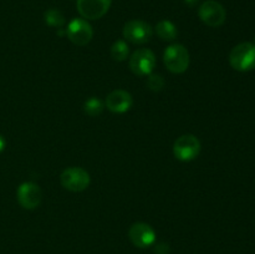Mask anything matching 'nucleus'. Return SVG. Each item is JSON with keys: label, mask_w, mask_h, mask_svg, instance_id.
<instances>
[{"label": "nucleus", "mask_w": 255, "mask_h": 254, "mask_svg": "<svg viewBox=\"0 0 255 254\" xmlns=\"http://www.w3.org/2000/svg\"><path fill=\"white\" fill-rule=\"evenodd\" d=\"M122 34L126 41L131 44L142 45L151 40L153 35V30L149 24L142 20H129L125 24Z\"/></svg>", "instance_id": "39448f33"}, {"label": "nucleus", "mask_w": 255, "mask_h": 254, "mask_svg": "<svg viewBox=\"0 0 255 254\" xmlns=\"http://www.w3.org/2000/svg\"><path fill=\"white\" fill-rule=\"evenodd\" d=\"M184 2H186L187 5H189V6H196L199 2V0H184Z\"/></svg>", "instance_id": "6ab92c4d"}, {"label": "nucleus", "mask_w": 255, "mask_h": 254, "mask_svg": "<svg viewBox=\"0 0 255 254\" xmlns=\"http://www.w3.org/2000/svg\"><path fill=\"white\" fill-rule=\"evenodd\" d=\"M105 105L97 97H90L89 100H86L84 104V111L85 114L89 115L91 117H96L99 115H101V112L104 111Z\"/></svg>", "instance_id": "2eb2a0df"}, {"label": "nucleus", "mask_w": 255, "mask_h": 254, "mask_svg": "<svg viewBox=\"0 0 255 254\" xmlns=\"http://www.w3.org/2000/svg\"><path fill=\"white\" fill-rule=\"evenodd\" d=\"M44 19L45 22L49 26L57 27V29H60V27H62L65 25L64 15H62L61 11H59L56 9H49L47 11H45Z\"/></svg>", "instance_id": "dca6fc26"}, {"label": "nucleus", "mask_w": 255, "mask_h": 254, "mask_svg": "<svg viewBox=\"0 0 255 254\" xmlns=\"http://www.w3.org/2000/svg\"><path fill=\"white\" fill-rule=\"evenodd\" d=\"M147 86H148L149 90H152V91L154 92L161 91L164 86L163 76L159 74L148 75V79H147Z\"/></svg>", "instance_id": "f3484780"}, {"label": "nucleus", "mask_w": 255, "mask_h": 254, "mask_svg": "<svg viewBox=\"0 0 255 254\" xmlns=\"http://www.w3.org/2000/svg\"><path fill=\"white\" fill-rule=\"evenodd\" d=\"M163 62L173 74H183L189 66V52L182 44H172L164 50Z\"/></svg>", "instance_id": "f03ea898"}, {"label": "nucleus", "mask_w": 255, "mask_h": 254, "mask_svg": "<svg viewBox=\"0 0 255 254\" xmlns=\"http://www.w3.org/2000/svg\"><path fill=\"white\" fill-rule=\"evenodd\" d=\"M133 105V99L131 94L125 90H114L107 95L105 100V106L114 114H125Z\"/></svg>", "instance_id": "f8f14e48"}, {"label": "nucleus", "mask_w": 255, "mask_h": 254, "mask_svg": "<svg viewBox=\"0 0 255 254\" xmlns=\"http://www.w3.org/2000/svg\"><path fill=\"white\" fill-rule=\"evenodd\" d=\"M229 62L237 71L246 72L255 69V45L252 42L237 45L231 51Z\"/></svg>", "instance_id": "f257e3e1"}, {"label": "nucleus", "mask_w": 255, "mask_h": 254, "mask_svg": "<svg viewBox=\"0 0 255 254\" xmlns=\"http://www.w3.org/2000/svg\"><path fill=\"white\" fill-rule=\"evenodd\" d=\"M90 174L81 167H69L60 176V182L65 189L71 192H82L90 186Z\"/></svg>", "instance_id": "7ed1b4c3"}, {"label": "nucleus", "mask_w": 255, "mask_h": 254, "mask_svg": "<svg viewBox=\"0 0 255 254\" xmlns=\"http://www.w3.org/2000/svg\"><path fill=\"white\" fill-rule=\"evenodd\" d=\"M199 152H201V142L194 134H182L173 144V154L179 161H192L198 157Z\"/></svg>", "instance_id": "20e7f679"}, {"label": "nucleus", "mask_w": 255, "mask_h": 254, "mask_svg": "<svg viewBox=\"0 0 255 254\" xmlns=\"http://www.w3.org/2000/svg\"><path fill=\"white\" fill-rule=\"evenodd\" d=\"M112 0H77V11L85 20H97L109 11Z\"/></svg>", "instance_id": "9d476101"}, {"label": "nucleus", "mask_w": 255, "mask_h": 254, "mask_svg": "<svg viewBox=\"0 0 255 254\" xmlns=\"http://www.w3.org/2000/svg\"><path fill=\"white\" fill-rule=\"evenodd\" d=\"M128 237L132 244L138 248H147L156 242V232L149 224L138 222L132 224L128 231Z\"/></svg>", "instance_id": "9b49d317"}, {"label": "nucleus", "mask_w": 255, "mask_h": 254, "mask_svg": "<svg viewBox=\"0 0 255 254\" xmlns=\"http://www.w3.org/2000/svg\"><path fill=\"white\" fill-rule=\"evenodd\" d=\"M5 146H6V141H5L4 137H2L1 134H0V153H1V152L4 151Z\"/></svg>", "instance_id": "a211bd4d"}, {"label": "nucleus", "mask_w": 255, "mask_h": 254, "mask_svg": "<svg viewBox=\"0 0 255 254\" xmlns=\"http://www.w3.org/2000/svg\"><path fill=\"white\" fill-rule=\"evenodd\" d=\"M198 15L199 19L211 27H218L223 25L227 16L226 9L223 7V5L214 1V0L204 1L199 7Z\"/></svg>", "instance_id": "6e6552de"}, {"label": "nucleus", "mask_w": 255, "mask_h": 254, "mask_svg": "<svg viewBox=\"0 0 255 254\" xmlns=\"http://www.w3.org/2000/svg\"><path fill=\"white\" fill-rule=\"evenodd\" d=\"M156 32L159 39L168 42L173 41L178 36V30H177L176 25L169 20H161L156 25Z\"/></svg>", "instance_id": "ddd939ff"}, {"label": "nucleus", "mask_w": 255, "mask_h": 254, "mask_svg": "<svg viewBox=\"0 0 255 254\" xmlns=\"http://www.w3.org/2000/svg\"><path fill=\"white\" fill-rule=\"evenodd\" d=\"M156 67V56L149 49H138L129 57V69L137 76H148Z\"/></svg>", "instance_id": "423d86ee"}, {"label": "nucleus", "mask_w": 255, "mask_h": 254, "mask_svg": "<svg viewBox=\"0 0 255 254\" xmlns=\"http://www.w3.org/2000/svg\"><path fill=\"white\" fill-rule=\"evenodd\" d=\"M254 45H255V44H254Z\"/></svg>", "instance_id": "aec40b11"}, {"label": "nucleus", "mask_w": 255, "mask_h": 254, "mask_svg": "<svg viewBox=\"0 0 255 254\" xmlns=\"http://www.w3.org/2000/svg\"><path fill=\"white\" fill-rule=\"evenodd\" d=\"M129 47L124 40H117L111 46V57L115 61H125L128 57Z\"/></svg>", "instance_id": "4468645a"}, {"label": "nucleus", "mask_w": 255, "mask_h": 254, "mask_svg": "<svg viewBox=\"0 0 255 254\" xmlns=\"http://www.w3.org/2000/svg\"><path fill=\"white\" fill-rule=\"evenodd\" d=\"M16 198L24 209H35L40 206L42 199V192L36 183L24 182L17 187Z\"/></svg>", "instance_id": "1a4fd4ad"}, {"label": "nucleus", "mask_w": 255, "mask_h": 254, "mask_svg": "<svg viewBox=\"0 0 255 254\" xmlns=\"http://www.w3.org/2000/svg\"><path fill=\"white\" fill-rule=\"evenodd\" d=\"M66 35L72 44L77 46H85L94 37V30L85 19H72L66 27Z\"/></svg>", "instance_id": "0eeeda50"}]
</instances>
